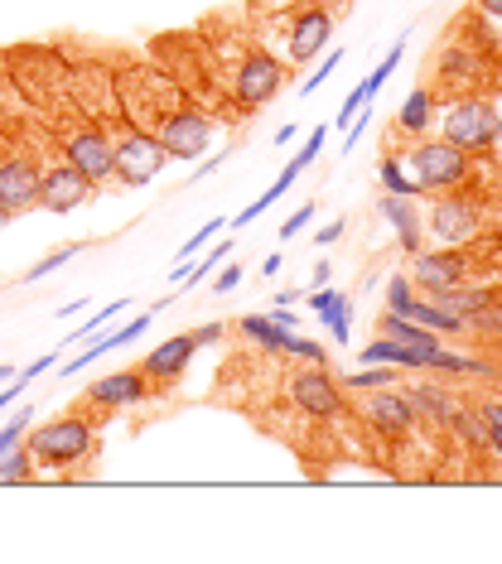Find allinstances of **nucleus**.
I'll use <instances>...</instances> for the list:
<instances>
[{"mask_svg": "<svg viewBox=\"0 0 502 564\" xmlns=\"http://www.w3.org/2000/svg\"><path fill=\"white\" fill-rule=\"evenodd\" d=\"M169 164L160 135L150 131H126L112 140V174H121V184L131 188H145L160 179V169Z\"/></svg>", "mask_w": 502, "mask_h": 564, "instance_id": "obj_4", "label": "nucleus"}, {"mask_svg": "<svg viewBox=\"0 0 502 564\" xmlns=\"http://www.w3.org/2000/svg\"><path fill=\"white\" fill-rule=\"evenodd\" d=\"M498 135H502V116H498V107H488L483 97H469V102L449 107L445 140L459 145L464 155H488V150L498 145Z\"/></svg>", "mask_w": 502, "mask_h": 564, "instance_id": "obj_3", "label": "nucleus"}, {"mask_svg": "<svg viewBox=\"0 0 502 564\" xmlns=\"http://www.w3.org/2000/svg\"><path fill=\"white\" fill-rule=\"evenodd\" d=\"M87 193H92V179H87L83 169H73L68 160L49 164V169L39 174V208H49V213H73V208H83Z\"/></svg>", "mask_w": 502, "mask_h": 564, "instance_id": "obj_10", "label": "nucleus"}, {"mask_svg": "<svg viewBox=\"0 0 502 564\" xmlns=\"http://www.w3.org/2000/svg\"><path fill=\"white\" fill-rule=\"evenodd\" d=\"M25 449L34 454V468H73L83 458L97 454V434L87 420H54V425H39L25 434Z\"/></svg>", "mask_w": 502, "mask_h": 564, "instance_id": "obj_1", "label": "nucleus"}, {"mask_svg": "<svg viewBox=\"0 0 502 564\" xmlns=\"http://www.w3.org/2000/svg\"><path fill=\"white\" fill-rule=\"evenodd\" d=\"M483 420H488V415H483ZM488 449L502 458V425H493V420H488Z\"/></svg>", "mask_w": 502, "mask_h": 564, "instance_id": "obj_48", "label": "nucleus"}, {"mask_svg": "<svg viewBox=\"0 0 502 564\" xmlns=\"http://www.w3.org/2000/svg\"><path fill=\"white\" fill-rule=\"evenodd\" d=\"M377 179H382V188H387V193H396V198H416V193H420L416 179H406V169H401V160H382V169H377Z\"/></svg>", "mask_w": 502, "mask_h": 564, "instance_id": "obj_30", "label": "nucleus"}, {"mask_svg": "<svg viewBox=\"0 0 502 564\" xmlns=\"http://www.w3.org/2000/svg\"><path fill=\"white\" fill-rule=\"evenodd\" d=\"M237 280H242V270L227 266L223 275H218V285H213V290H218V295H227V290H237Z\"/></svg>", "mask_w": 502, "mask_h": 564, "instance_id": "obj_46", "label": "nucleus"}, {"mask_svg": "<svg viewBox=\"0 0 502 564\" xmlns=\"http://www.w3.org/2000/svg\"><path fill=\"white\" fill-rule=\"evenodd\" d=\"M305 222H314V203H305V208H295V213L280 222V242H290V237H300L305 232Z\"/></svg>", "mask_w": 502, "mask_h": 564, "instance_id": "obj_38", "label": "nucleus"}, {"mask_svg": "<svg viewBox=\"0 0 502 564\" xmlns=\"http://www.w3.org/2000/svg\"><path fill=\"white\" fill-rule=\"evenodd\" d=\"M411 401H416V410H430V420H440V425H449V420H454V410H459V405L449 401L440 386H416V391H411Z\"/></svg>", "mask_w": 502, "mask_h": 564, "instance_id": "obj_25", "label": "nucleus"}, {"mask_svg": "<svg viewBox=\"0 0 502 564\" xmlns=\"http://www.w3.org/2000/svg\"><path fill=\"white\" fill-rule=\"evenodd\" d=\"M223 333H227L223 323H203V328H194V343H198V348H213Z\"/></svg>", "mask_w": 502, "mask_h": 564, "instance_id": "obj_41", "label": "nucleus"}, {"mask_svg": "<svg viewBox=\"0 0 502 564\" xmlns=\"http://www.w3.org/2000/svg\"><path fill=\"white\" fill-rule=\"evenodd\" d=\"M218 164H223V155H213V160H203V164H198V174H194V179H208V174H213Z\"/></svg>", "mask_w": 502, "mask_h": 564, "instance_id": "obj_49", "label": "nucleus"}, {"mask_svg": "<svg viewBox=\"0 0 502 564\" xmlns=\"http://www.w3.org/2000/svg\"><path fill=\"white\" fill-rule=\"evenodd\" d=\"M150 319H155V314H140L136 323H126V328H116L112 338H102V343H92V348H87V352H78V357H73V362H68L63 372H83V367H92V362H97L102 352L126 348V343H136V338H145V333H150Z\"/></svg>", "mask_w": 502, "mask_h": 564, "instance_id": "obj_20", "label": "nucleus"}, {"mask_svg": "<svg viewBox=\"0 0 502 564\" xmlns=\"http://www.w3.org/2000/svg\"><path fill=\"white\" fill-rule=\"evenodd\" d=\"M5 222H10V208H5V203H0V227H5Z\"/></svg>", "mask_w": 502, "mask_h": 564, "instance_id": "obj_53", "label": "nucleus"}, {"mask_svg": "<svg viewBox=\"0 0 502 564\" xmlns=\"http://www.w3.org/2000/svg\"><path fill=\"white\" fill-rule=\"evenodd\" d=\"M309 309L319 314V319H343V314H353V304H348V295H338V290H329V285H314V295H309Z\"/></svg>", "mask_w": 502, "mask_h": 564, "instance_id": "obj_27", "label": "nucleus"}, {"mask_svg": "<svg viewBox=\"0 0 502 564\" xmlns=\"http://www.w3.org/2000/svg\"><path fill=\"white\" fill-rule=\"evenodd\" d=\"M223 227H227L223 217H213V222H203V227H198L194 237H189V242L179 246V261H189V256H198V251H203V246L213 242V237H218V232H223Z\"/></svg>", "mask_w": 502, "mask_h": 564, "instance_id": "obj_33", "label": "nucleus"}, {"mask_svg": "<svg viewBox=\"0 0 502 564\" xmlns=\"http://www.w3.org/2000/svg\"><path fill=\"white\" fill-rule=\"evenodd\" d=\"M280 82H285V68H280L271 54H261V49H251L242 63H237V78H232V97H237V107H266L271 97L280 92Z\"/></svg>", "mask_w": 502, "mask_h": 564, "instance_id": "obj_5", "label": "nucleus"}, {"mask_svg": "<svg viewBox=\"0 0 502 564\" xmlns=\"http://www.w3.org/2000/svg\"><path fill=\"white\" fill-rule=\"evenodd\" d=\"M194 333H174V338H165L160 348L145 352V362H140V372L150 376V381H174V376L189 372V362H194Z\"/></svg>", "mask_w": 502, "mask_h": 564, "instance_id": "obj_16", "label": "nucleus"}, {"mask_svg": "<svg viewBox=\"0 0 502 564\" xmlns=\"http://www.w3.org/2000/svg\"><path fill=\"white\" fill-rule=\"evenodd\" d=\"M478 5H483V10L493 15V20H502V0H478Z\"/></svg>", "mask_w": 502, "mask_h": 564, "instance_id": "obj_51", "label": "nucleus"}, {"mask_svg": "<svg viewBox=\"0 0 502 564\" xmlns=\"http://www.w3.org/2000/svg\"><path fill=\"white\" fill-rule=\"evenodd\" d=\"M411 169H416L420 193H454V188H464L474 179V160L459 145H449L445 135L411 145Z\"/></svg>", "mask_w": 502, "mask_h": 564, "instance_id": "obj_2", "label": "nucleus"}, {"mask_svg": "<svg viewBox=\"0 0 502 564\" xmlns=\"http://www.w3.org/2000/svg\"><path fill=\"white\" fill-rule=\"evenodd\" d=\"M280 352H290V357H305V362H324V357H329V348H324V343H309V338H300V333H285Z\"/></svg>", "mask_w": 502, "mask_h": 564, "instance_id": "obj_32", "label": "nucleus"}, {"mask_svg": "<svg viewBox=\"0 0 502 564\" xmlns=\"http://www.w3.org/2000/svg\"><path fill=\"white\" fill-rule=\"evenodd\" d=\"M401 54H406V39H396V44H391V49H387V58H382V63L372 68V78H363V82H358V92H363V102H372V97H377V92L387 87V78H391V73H396V63H401Z\"/></svg>", "mask_w": 502, "mask_h": 564, "instance_id": "obj_23", "label": "nucleus"}, {"mask_svg": "<svg viewBox=\"0 0 502 564\" xmlns=\"http://www.w3.org/2000/svg\"><path fill=\"white\" fill-rule=\"evenodd\" d=\"M160 145H165V155L174 160H198L208 145H213V121L203 116V111H169L165 121H160Z\"/></svg>", "mask_w": 502, "mask_h": 564, "instance_id": "obj_9", "label": "nucleus"}, {"mask_svg": "<svg viewBox=\"0 0 502 564\" xmlns=\"http://www.w3.org/2000/svg\"><path fill=\"white\" fill-rule=\"evenodd\" d=\"M363 420L377 434H387V439H406V434L416 430L420 410H416V401H411V391H391V386H377V391H372V396L363 401Z\"/></svg>", "mask_w": 502, "mask_h": 564, "instance_id": "obj_8", "label": "nucleus"}, {"mask_svg": "<svg viewBox=\"0 0 502 564\" xmlns=\"http://www.w3.org/2000/svg\"><path fill=\"white\" fill-rule=\"evenodd\" d=\"M83 246H87V242H68V246H58V251H49V256H44L39 266H29V270H25V285H34V280H44V275L63 270L68 261H73V256H78V251H83Z\"/></svg>", "mask_w": 502, "mask_h": 564, "instance_id": "obj_29", "label": "nucleus"}, {"mask_svg": "<svg viewBox=\"0 0 502 564\" xmlns=\"http://www.w3.org/2000/svg\"><path fill=\"white\" fill-rule=\"evenodd\" d=\"M324 140H329V126H314V131H309V140H305V145H300V155H295V164H300V169H309V164L319 160V150H324Z\"/></svg>", "mask_w": 502, "mask_h": 564, "instance_id": "obj_37", "label": "nucleus"}, {"mask_svg": "<svg viewBox=\"0 0 502 564\" xmlns=\"http://www.w3.org/2000/svg\"><path fill=\"white\" fill-rule=\"evenodd\" d=\"M242 333H247L251 343H261V348L280 352V343H285V333H290V328H276V323L266 319V314H247V319H242Z\"/></svg>", "mask_w": 502, "mask_h": 564, "instance_id": "obj_26", "label": "nucleus"}, {"mask_svg": "<svg viewBox=\"0 0 502 564\" xmlns=\"http://www.w3.org/2000/svg\"><path fill=\"white\" fill-rule=\"evenodd\" d=\"M338 63H343V49H334L324 68H314V78H305V82H300V92H305V97H309V92H314L319 82H329V78H334V68H338Z\"/></svg>", "mask_w": 502, "mask_h": 564, "instance_id": "obj_40", "label": "nucleus"}, {"mask_svg": "<svg viewBox=\"0 0 502 564\" xmlns=\"http://www.w3.org/2000/svg\"><path fill=\"white\" fill-rule=\"evenodd\" d=\"M29 478H34V454H29L25 444L0 458V483H29Z\"/></svg>", "mask_w": 502, "mask_h": 564, "instance_id": "obj_28", "label": "nucleus"}, {"mask_svg": "<svg viewBox=\"0 0 502 564\" xmlns=\"http://www.w3.org/2000/svg\"><path fill=\"white\" fill-rule=\"evenodd\" d=\"M63 160L73 164V169H83L92 184H102V179L112 174V135L102 131V126L73 131L68 140H63Z\"/></svg>", "mask_w": 502, "mask_h": 564, "instance_id": "obj_11", "label": "nucleus"}, {"mask_svg": "<svg viewBox=\"0 0 502 564\" xmlns=\"http://www.w3.org/2000/svg\"><path fill=\"white\" fill-rule=\"evenodd\" d=\"M29 415H34V405H20V415L0 430V458L10 454V449H20L25 444V434H29Z\"/></svg>", "mask_w": 502, "mask_h": 564, "instance_id": "obj_31", "label": "nucleus"}, {"mask_svg": "<svg viewBox=\"0 0 502 564\" xmlns=\"http://www.w3.org/2000/svg\"><path fill=\"white\" fill-rule=\"evenodd\" d=\"M121 309H126V299H112L107 309H97V319H87L83 328H78L73 338H63V343H78V338H92V333H97V328H107V323H112L116 314H121Z\"/></svg>", "mask_w": 502, "mask_h": 564, "instance_id": "obj_35", "label": "nucleus"}, {"mask_svg": "<svg viewBox=\"0 0 502 564\" xmlns=\"http://www.w3.org/2000/svg\"><path fill=\"white\" fill-rule=\"evenodd\" d=\"M329 333H334V343H348V333H353V314H343V319H329Z\"/></svg>", "mask_w": 502, "mask_h": 564, "instance_id": "obj_44", "label": "nucleus"}, {"mask_svg": "<svg viewBox=\"0 0 502 564\" xmlns=\"http://www.w3.org/2000/svg\"><path fill=\"white\" fill-rule=\"evenodd\" d=\"M483 415L493 420V425H502V401H493V405H483Z\"/></svg>", "mask_w": 502, "mask_h": 564, "instance_id": "obj_50", "label": "nucleus"}, {"mask_svg": "<svg viewBox=\"0 0 502 564\" xmlns=\"http://www.w3.org/2000/svg\"><path fill=\"white\" fill-rule=\"evenodd\" d=\"M377 328L387 333L391 343H406V348H425V352L440 348V333H435V328H425V323H416V319H406V314H396V309H387Z\"/></svg>", "mask_w": 502, "mask_h": 564, "instance_id": "obj_19", "label": "nucleus"}, {"mask_svg": "<svg viewBox=\"0 0 502 564\" xmlns=\"http://www.w3.org/2000/svg\"><path fill=\"white\" fill-rule=\"evenodd\" d=\"M227 256H232V242H218L213 251H208V256H203V261H194V266H189V275H184V285H194V280H203V275H208V270L218 266V261H227Z\"/></svg>", "mask_w": 502, "mask_h": 564, "instance_id": "obj_36", "label": "nucleus"}, {"mask_svg": "<svg viewBox=\"0 0 502 564\" xmlns=\"http://www.w3.org/2000/svg\"><path fill=\"white\" fill-rule=\"evenodd\" d=\"M430 237L440 246H464L474 242L478 232H483V208H478L474 198H459V193H445L440 203H435V213H430Z\"/></svg>", "mask_w": 502, "mask_h": 564, "instance_id": "obj_6", "label": "nucleus"}, {"mask_svg": "<svg viewBox=\"0 0 502 564\" xmlns=\"http://www.w3.org/2000/svg\"><path fill=\"white\" fill-rule=\"evenodd\" d=\"M411 295H416V285H411V280H406V275L396 270V275L387 280V309H401V304H406Z\"/></svg>", "mask_w": 502, "mask_h": 564, "instance_id": "obj_39", "label": "nucleus"}, {"mask_svg": "<svg viewBox=\"0 0 502 564\" xmlns=\"http://www.w3.org/2000/svg\"><path fill=\"white\" fill-rule=\"evenodd\" d=\"M411 285H420L425 295H440L449 285H464V270L469 261L459 256V246H440V251H416L411 256Z\"/></svg>", "mask_w": 502, "mask_h": 564, "instance_id": "obj_12", "label": "nucleus"}, {"mask_svg": "<svg viewBox=\"0 0 502 564\" xmlns=\"http://www.w3.org/2000/svg\"><path fill=\"white\" fill-rule=\"evenodd\" d=\"M5 381H15V367H0V386H5Z\"/></svg>", "mask_w": 502, "mask_h": 564, "instance_id": "obj_52", "label": "nucleus"}, {"mask_svg": "<svg viewBox=\"0 0 502 564\" xmlns=\"http://www.w3.org/2000/svg\"><path fill=\"white\" fill-rule=\"evenodd\" d=\"M25 386H29V381H25L20 372H15V381H5V386H0V410H5V405H15V401H20V391H25Z\"/></svg>", "mask_w": 502, "mask_h": 564, "instance_id": "obj_42", "label": "nucleus"}, {"mask_svg": "<svg viewBox=\"0 0 502 564\" xmlns=\"http://www.w3.org/2000/svg\"><path fill=\"white\" fill-rule=\"evenodd\" d=\"M290 401L314 420H334V415H343V381L334 372H324V362H314L309 372H295Z\"/></svg>", "mask_w": 502, "mask_h": 564, "instance_id": "obj_7", "label": "nucleus"}, {"mask_svg": "<svg viewBox=\"0 0 502 564\" xmlns=\"http://www.w3.org/2000/svg\"><path fill=\"white\" fill-rule=\"evenodd\" d=\"M338 237H343V222H329V227H319V232H314V242H319V246H334Z\"/></svg>", "mask_w": 502, "mask_h": 564, "instance_id": "obj_45", "label": "nucleus"}, {"mask_svg": "<svg viewBox=\"0 0 502 564\" xmlns=\"http://www.w3.org/2000/svg\"><path fill=\"white\" fill-rule=\"evenodd\" d=\"M401 376V367H387V362H367L358 376H338L348 391H377V386H391Z\"/></svg>", "mask_w": 502, "mask_h": 564, "instance_id": "obj_24", "label": "nucleus"}, {"mask_svg": "<svg viewBox=\"0 0 502 564\" xmlns=\"http://www.w3.org/2000/svg\"><path fill=\"white\" fill-rule=\"evenodd\" d=\"M377 213L387 217L391 227H396V237H401V246L416 256L420 251V217H416V208H411V198H396V193H382V203H377Z\"/></svg>", "mask_w": 502, "mask_h": 564, "instance_id": "obj_18", "label": "nucleus"}, {"mask_svg": "<svg viewBox=\"0 0 502 564\" xmlns=\"http://www.w3.org/2000/svg\"><path fill=\"white\" fill-rule=\"evenodd\" d=\"M329 34H334V15H329V10H300V15L290 20L285 58H290V63H309L319 49H329Z\"/></svg>", "mask_w": 502, "mask_h": 564, "instance_id": "obj_14", "label": "nucleus"}, {"mask_svg": "<svg viewBox=\"0 0 502 564\" xmlns=\"http://www.w3.org/2000/svg\"><path fill=\"white\" fill-rule=\"evenodd\" d=\"M430 116H435V107H430V92L416 87V92L401 102V111H396V126H401L406 135H425V131H430Z\"/></svg>", "mask_w": 502, "mask_h": 564, "instance_id": "obj_22", "label": "nucleus"}, {"mask_svg": "<svg viewBox=\"0 0 502 564\" xmlns=\"http://www.w3.org/2000/svg\"><path fill=\"white\" fill-rule=\"evenodd\" d=\"M440 73H449V78H478V58L449 49V54L440 58Z\"/></svg>", "mask_w": 502, "mask_h": 564, "instance_id": "obj_34", "label": "nucleus"}, {"mask_svg": "<svg viewBox=\"0 0 502 564\" xmlns=\"http://www.w3.org/2000/svg\"><path fill=\"white\" fill-rule=\"evenodd\" d=\"M54 362H58V352H44V357H34V362H29V367H25V372H20V376H25V381H34V376H39V372H49Z\"/></svg>", "mask_w": 502, "mask_h": 564, "instance_id": "obj_43", "label": "nucleus"}, {"mask_svg": "<svg viewBox=\"0 0 502 564\" xmlns=\"http://www.w3.org/2000/svg\"><path fill=\"white\" fill-rule=\"evenodd\" d=\"M300 174H305V169H300V164L290 160V164H285V169H280V179H276V184L266 188V193H261V198H256V203H251V208H242V213L232 217V222H227V227H251V222H256V217L266 213V208H271V203H276V198H280V193H285V188H290V184H295V179H300Z\"/></svg>", "mask_w": 502, "mask_h": 564, "instance_id": "obj_21", "label": "nucleus"}, {"mask_svg": "<svg viewBox=\"0 0 502 564\" xmlns=\"http://www.w3.org/2000/svg\"><path fill=\"white\" fill-rule=\"evenodd\" d=\"M440 309H449V314H459V319H488L493 314V304H498V295L493 290H464V285H449V290H440V295H430Z\"/></svg>", "mask_w": 502, "mask_h": 564, "instance_id": "obj_17", "label": "nucleus"}, {"mask_svg": "<svg viewBox=\"0 0 502 564\" xmlns=\"http://www.w3.org/2000/svg\"><path fill=\"white\" fill-rule=\"evenodd\" d=\"M266 319L276 323V328H290V333H295V314H290V309H285V304H280V309H271V314H266Z\"/></svg>", "mask_w": 502, "mask_h": 564, "instance_id": "obj_47", "label": "nucleus"}, {"mask_svg": "<svg viewBox=\"0 0 502 564\" xmlns=\"http://www.w3.org/2000/svg\"><path fill=\"white\" fill-rule=\"evenodd\" d=\"M39 164L29 160V155H5L0 160V203L10 208V213H25L39 203Z\"/></svg>", "mask_w": 502, "mask_h": 564, "instance_id": "obj_13", "label": "nucleus"}, {"mask_svg": "<svg viewBox=\"0 0 502 564\" xmlns=\"http://www.w3.org/2000/svg\"><path fill=\"white\" fill-rule=\"evenodd\" d=\"M145 396H150V376L140 372V367L112 372V376H102V381L87 386V401L102 405V410H126V405H140Z\"/></svg>", "mask_w": 502, "mask_h": 564, "instance_id": "obj_15", "label": "nucleus"}]
</instances>
